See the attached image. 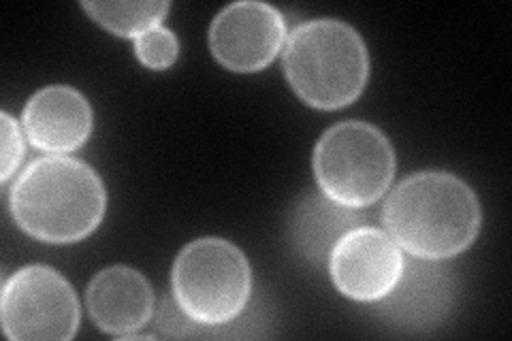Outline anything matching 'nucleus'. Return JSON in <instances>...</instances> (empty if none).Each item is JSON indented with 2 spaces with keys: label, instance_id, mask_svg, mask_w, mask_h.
Masks as SVG:
<instances>
[{
  "label": "nucleus",
  "instance_id": "3",
  "mask_svg": "<svg viewBox=\"0 0 512 341\" xmlns=\"http://www.w3.org/2000/svg\"><path fill=\"white\" fill-rule=\"evenodd\" d=\"M282 67L299 99L323 111L342 109L363 94L370 54L350 24L318 18L299 24L284 45Z\"/></svg>",
  "mask_w": 512,
  "mask_h": 341
},
{
  "label": "nucleus",
  "instance_id": "12",
  "mask_svg": "<svg viewBox=\"0 0 512 341\" xmlns=\"http://www.w3.org/2000/svg\"><path fill=\"white\" fill-rule=\"evenodd\" d=\"M361 222L363 216L355 207L335 203L323 192H310L293 207L288 231L295 252L310 265L320 267L329 265L338 241Z\"/></svg>",
  "mask_w": 512,
  "mask_h": 341
},
{
  "label": "nucleus",
  "instance_id": "8",
  "mask_svg": "<svg viewBox=\"0 0 512 341\" xmlns=\"http://www.w3.org/2000/svg\"><path fill=\"white\" fill-rule=\"evenodd\" d=\"M404 271V254L395 239L374 226L348 231L329 258L331 280L344 297L376 303L387 297Z\"/></svg>",
  "mask_w": 512,
  "mask_h": 341
},
{
  "label": "nucleus",
  "instance_id": "4",
  "mask_svg": "<svg viewBox=\"0 0 512 341\" xmlns=\"http://www.w3.org/2000/svg\"><path fill=\"white\" fill-rule=\"evenodd\" d=\"M171 292L190 320L201 327H222L246 310L252 269L246 254L229 239L201 237L175 258Z\"/></svg>",
  "mask_w": 512,
  "mask_h": 341
},
{
  "label": "nucleus",
  "instance_id": "9",
  "mask_svg": "<svg viewBox=\"0 0 512 341\" xmlns=\"http://www.w3.org/2000/svg\"><path fill=\"white\" fill-rule=\"evenodd\" d=\"M455 278L440 261L412 256L387 297L378 303V314L404 331H429L446 320L453 307Z\"/></svg>",
  "mask_w": 512,
  "mask_h": 341
},
{
  "label": "nucleus",
  "instance_id": "14",
  "mask_svg": "<svg viewBox=\"0 0 512 341\" xmlns=\"http://www.w3.org/2000/svg\"><path fill=\"white\" fill-rule=\"evenodd\" d=\"M135 54L143 67L152 71L171 69L180 54L175 32L165 26H154L135 39Z\"/></svg>",
  "mask_w": 512,
  "mask_h": 341
},
{
  "label": "nucleus",
  "instance_id": "7",
  "mask_svg": "<svg viewBox=\"0 0 512 341\" xmlns=\"http://www.w3.org/2000/svg\"><path fill=\"white\" fill-rule=\"evenodd\" d=\"M286 41L284 15L267 3L242 0L224 7L210 26V50L224 69L256 73L267 69Z\"/></svg>",
  "mask_w": 512,
  "mask_h": 341
},
{
  "label": "nucleus",
  "instance_id": "1",
  "mask_svg": "<svg viewBox=\"0 0 512 341\" xmlns=\"http://www.w3.org/2000/svg\"><path fill=\"white\" fill-rule=\"evenodd\" d=\"M480 220L474 190L446 171L406 177L382 207V222L397 246L425 261H446L468 250Z\"/></svg>",
  "mask_w": 512,
  "mask_h": 341
},
{
  "label": "nucleus",
  "instance_id": "6",
  "mask_svg": "<svg viewBox=\"0 0 512 341\" xmlns=\"http://www.w3.org/2000/svg\"><path fill=\"white\" fill-rule=\"evenodd\" d=\"M0 316L5 335L13 341H69L77 335L82 312L62 273L28 265L5 282Z\"/></svg>",
  "mask_w": 512,
  "mask_h": 341
},
{
  "label": "nucleus",
  "instance_id": "2",
  "mask_svg": "<svg viewBox=\"0 0 512 341\" xmlns=\"http://www.w3.org/2000/svg\"><path fill=\"white\" fill-rule=\"evenodd\" d=\"M9 209L24 233L45 243H75L105 218V184L90 165L71 156H45L22 171Z\"/></svg>",
  "mask_w": 512,
  "mask_h": 341
},
{
  "label": "nucleus",
  "instance_id": "5",
  "mask_svg": "<svg viewBox=\"0 0 512 341\" xmlns=\"http://www.w3.org/2000/svg\"><path fill=\"white\" fill-rule=\"evenodd\" d=\"M318 188L335 203L370 207L395 177V150L380 128L359 120L331 126L314 148Z\"/></svg>",
  "mask_w": 512,
  "mask_h": 341
},
{
  "label": "nucleus",
  "instance_id": "10",
  "mask_svg": "<svg viewBox=\"0 0 512 341\" xmlns=\"http://www.w3.org/2000/svg\"><path fill=\"white\" fill-rule=\"evenodd\" d=\"M22 124L26 139L47 154H71L92 133V107L71 86H47L28 99Z\"/></svg>",
  "mask_w": 512,
  "mask_h": 341
},
{
  "label": "nucleus",
  "instance_id": "13",
  "mask_svg": "<svg viewBox=\"0 0 512 341\" xmlns=\"http://www.w3.org/2000/svg\"><path fill=\"white\" fill-rule=\"evenodd\" d=\"M90 18L118 37L137 39L143 32L160 26L171 9L169 3H82Z\"/></svg>",
  "mask_w": 512,
  "mask_h": 341
},
{
  "label": "nucleus",
  "instance_id": "15",
  "mask_svg": "<svg viewBox=\"0 0 512 341\" xmlns=\"http://www.w3.org/2000/svg\"><path fill=\"white\" fill-rule=\"evenodd\" d=\"M0 135H3V162H0V180L7 184L11 175L18 171L24 158V137L18 120H13L7 111L0 113Z\"/></svg>",
  "mask_w": 512,
  "mask_h": 341
},
{
  "label": "nucleus",
  "instance_id": "11",
  "mask_svg": "<svg viewBox=\"0 0 512 341\" xmlns=\"http://www.w3.org/2000/svg\"><path fill=\"white\" fill-rule=\"evenodd\" d=\"M86 307L103 333L131 337L154 316V290L137 269L116 265L94 275L86 290Z\"/></svg>",
  "mask_w": 512,
  "mask_h": 341
}]
</instances>
